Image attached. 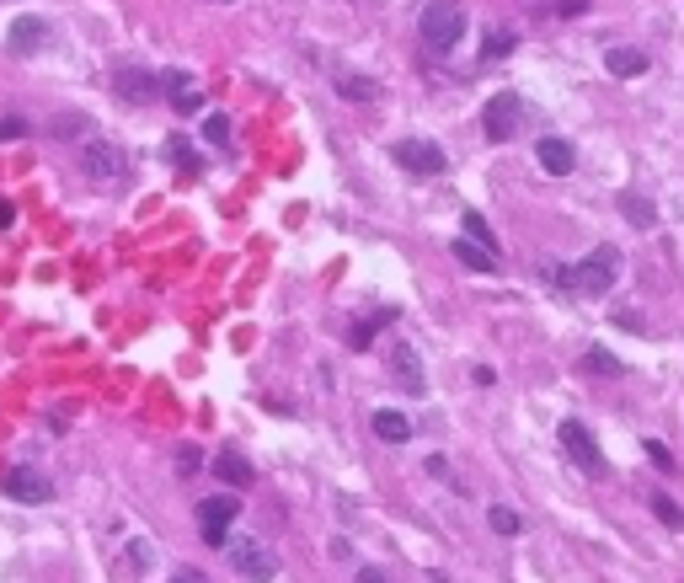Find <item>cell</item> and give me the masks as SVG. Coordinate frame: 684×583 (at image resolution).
Listing matches in <instances>:
<instances>
[{
  "label": "cell",
  "mask_w": 684,
  "mask_h": 583,
  "mask_svg": "<svg viewBox=\"0 0 684 583\" xmlns=\"http://www.w3.org/2000/svg\"><path fill=\"white\" fill-rule=\"evenodd\" d=\"M546 273H551L556 284L578 289V295H610V284H615V273H620V252L615 247H594L578 268H546Z\"/></svg>",
  "instance_id": "6da1fadb"
},
{
  "label": "cell",
  "mask_w": 684,
  "mask_h": 583,
  "mask_svg": "<svg viewBox=\"0 0 684 583\" xmlns=\"http://www.w3.org/2000/svg\"><path fill=\"white\" fill-rule=\"evenodd\" d=\"M225 557H230V567H236L246 583H273L278 578V557L257 541V535H246V530L225 535Z\"/></svg>",
  "instance_id": "7a4b0ae2"
},
{
  "label": "cell",
  "mask_w": 684,
  "mask_h": 583,
  "mask_svg": "<svg viewBox=\"0 0 684 583\" xmlns=\"http://www.w3.org/2000/svg\"><path fill=\"white\" fill-rule=\"evenodd\" d=\"M417 33H423L428 49H455L465 33V6L460 0H428L423 17H417Z\"/></svg>",
  "instance_id": "3957f363"
},
{
  "label": "cell",
  "mask_w": 684,
  "mask_h": 583,
  "mask_svg": "<svg viewBox=\"0 0 684 583\" xmlns=\"http://www.w3.org/2000/svg\"><path fill=\"white\" fill-rule=\"evenodd\" d=\"M481 129H487L492 145H508L513 134L524 129V97L519 91H492L487 113H481Z\"/></svg>",
  "instance_id": "277c9868"
},
{
  "label": "cell",
  "mask_w": 684,
  "mask_h": 583,
  "mask_svg": "<svg viewBox=\"0 0 684 583\" xmlns=\"http://www.w3.org/2000/svg\"><path fill=\"white\" fill-rule=\"evenodd\" d=\"M391 156H396V166L407 177H439L444 172V150L433 145V140H401Z\"/></svg>",
  "instance_id": "5b68a950"
},
{
  "label": "cell",
  "mask_w": 684,
  "mask_h": 583,
  "mask_svg": "<svg viewBox=\"0 0 684 583\" xmlns=\"http://www.w3.org/2000/svg\"><path fill=\"white\" fill-rule=\"evenodd\" d=\"M241 519V509H236V498H204L198 503V530H204V541L209 546H225V535H230V525Z\"/></svg>",
  "instance_id": "8992f818"
},
{
  "label": "cell",
  "mask_w": 684,
  "mask_h": 583,
  "mask_svg": "<svg viewBox=\"0 0 684 583\" xmlns=\"http://www.w3.org/2000/svg\"><path fill=\"white\" fill-rule=\"evenodd\" d=\"M562 450H567L572 460H578L588 477H604V450L594 444V434H588V428H583L578 418H567V423H562Z\"/></svg>",
  "instance_id": "52a82bcc"
},
{
  "label": "cell",
  "mask_w": 684,
  "mask_h": 583,
  "mask_svg": "<svg viewBox=\"0 0 684 583\" xmlns=\"http://www.w3.org/2000/svg\"><path fill=\"white\" fill-rule=\"evenodd\" d=\"M81 172H86L91 182H118V177H123V150L107 145V140H91V145L81 150Z\"/></svg>",
  "instance_id": "ba28073f"
},
{
  "label": "cell",
  "mask_w": 684,
  "mask_h": 583,
  "mask_svg": "<svg viewBox=\"0 0 684 583\" xmlns=\"http://www.w3.org/2000/svg\"><path fill=\"white\" fill-rule=\"evenodd\" d=\"M385 364H391V375L401 380V386H407V396H423V391H428L423 359H417L412 343H391V348H385Z\"/></svg>",
  "instance_id": "9c48e42d"
},
{
  "label": "cell",
  "mask_w": 684,
  "mask_h": 583,
  "mask_svg": "<svg viewBox=\"0 0 684 583\" xmlns=\"http://www.w3.org/2000/svg\"><path fill=\"white\" fill-rule=\"evenodd\" d=\"M0 487H6V498H17V503H49V498H54V482L38 477V471H27V466L6 471V477H0Z\"/></svg>",
  "instance_id": "30bf717a"
},
{
  "label": "cell",
  "mask_w": 684,
  "mask_h": 583,
  "mask_svg": "<svg viewBox=\"0 0 684 583\" xmlns=\"http://www.w3.org/2000/svg\"><path fill=\"white\" fill-rule=\"evenodd\" d=\"M113 86H118V97L123 102H150L155 91H161V75H150V70H139V65H118L113 70Z\"/></svg>",
  "instance_id": "8fae6325"
},
{
  "label": "cell",
  "mask_w": 684,
  "mask_h": 583,
  "mask_svg": "<svg viewBox=\"0 0 684 583\" xmlns=\"http://www.w3.org/2000/svg\"><path fill=\"white\" fill-rule=\"evenodd\" d=\"M49 43H54V27L43 17H17L11 22V49L17 54H43Z\"/></svg>",
  "instance_id": "7c38bea8"
},
{
  "label": "cell",
  "mask_w": 684,
  "mask_h": 583,
  "mask_svg": "<svg viewBox=\"0 0 684 583\" xmlns=\"http://www.w3.org/2000/svg\"><path fill=\"white\" fill-rule=\"evenodd\" d=\"M161 86H166V102L177 107V113H198V107H204V91H198V81L188 70H166Z\"/></svg>",
  "instance_id": "4fadbf2b"
},
{
  "label": "cell",
  "mask_w": 684,
  "mask_h": 583,
  "mask_svg": "<svg viewBox=\"0 0 684 583\" xmlns=\"http://www.w3.org/2000/svg\"><path fill=\"white\" fill-rule=\"evenodd\" d=\"M535 156H540V166H546L551 177H567L572 166H578V156H572V145H567V140H556V134H546V140L535 145Z\"/></svg>",
  "instance_id": "5bb4252c"
},
{
  "label": "cell",
  "mask_w": 684,
  "mask_h": 583,
  "mask_svg": "<svg viewBox=\"0 0 684 583\" xmlns=\"http://www.w3.org/2000/svg\"><path fill=\"white\" fill-rule=\"evenodd\" d=\"M455 263H465L471 273H497V252L481 247V241H471V236H460L455 241Z\"/></svg>",
  "instance_id": "9a60e30c"
},
{
  "label": "cell",
  "mask_w": 684,
  "mask_h": 583,
  "mask_svg": "<svg viewBox=\"0 0 684 583\" xmlns=\"http://www.w3.org/2000/svg\"><path fill=\"white\" fill-rule=\"evenodd\" d=\"M214 471H220V482H230V487H252V482H257V477H252V460L236 455V450H220V455H214Z\"/></svg>",
  "instance_id": "2e32d148"
},
{
  "label": "cell",
  "mask_w": 684,
  "mask_h": 583,
  "mask_svg": "<svg viewBox=\"0 0 684 583\" xmlns=\"http://www.w3.org/2000/svg\"><path fill=\"white\" fill-rule=\"evenodd\" d=\"M369 428H375L385 444H407V439H412V423L401 418V412H391V407H380L375 418H369Z\"/></svg>",
  "instance_id": "e0dca14e"
},
{
  "label": "cell",
  "mask_w": 684,
  "mask_h": 583,
  "mask_svg": "<svg viewBox=\"0 0 684 583\" xmlns=\"http://www.w3.org/2000/svg\"><path fill=\"white\" fill-rule=\"evenodd\" d=\"M620 214H626L636 230H652V225H658V209H652V198H642V193H620Z\"/></svg>",
  "instance_id": "ac0fdd59"
},
{
  "label": "cell",
  "mask_w": 684,
  "mask_h": 583,
  "mask_svg": "<svg viewBox=\"0 0 684 583\" xmlns=\"http://www.w3.org/2000/svg\"><path fill=\"white\" fill-rule=\"evenodd\" d=\"M604 70H610V75H642L647 54L642 49H610V54H604Z\"/></svg>",
  "instance_id": "d6986e66"
},
{
  "label": "cell",
  "mask_w": 684,
  "mask_h": 583,
  "mask_svg": "<svg viewBox=\"0 0 684 583\" xmlns=\"http://www.w3.org/2000/svg\"><path fill=\"white\" fill-rule=\"evenodd\" d=\"M337 91H342V97H348V102H375V81H369V75H348V70H342L337 75Z\"/></svg>",
  "instance_id": "ffe728a7"
},
{
  "label": "cell",
  "mask_w": 684,
  "mask_h": 583,
  "mask_svg": "<svg viewBox=\"0 0 684 583\" xmlns=\"http://www.w3.org/2000/svg\"><path fill=\"white\" fill-rule=\"evenodd\" d=\"M487 519H492V530H497V535H524V519L513 514L508 503H492V509H487Z\"/></svg>",
  "instance_id": "44dd1931"
},
{
  "label": "cell",
  "mask_w": 684,
  "mask_h": 583,
  "mask_svg": "<svg viewBox=\"0 0 684 583\" xmlns=\"http://www.w3.org/2000/svg\"><path fill=\"white\" fill-rule=\"evenodd\" d=\"M391 321H396L391 305H385V311H380L375 321H359V327H353V348H369V343H375V332H380V327H391Z\"/></svg>",
  "instance_id": "7402d4cb"
},
{
  "label": "cell",
  "mask_w": 684,
  "mask_h": 583,
  "mask_svg": "<svg viewBox=\"0 0 684 583\" xmlns=\"http://www.w3.org/2000/svg\"><path fill=\"white\" fill-rule=\"evenodd\" d=\"M166 161H177L182 172H204V156H198L188 140H171V145H166Z\"/></svg>",
  "instance_id": "603a6c76"
},
{
  "label": "cell",
  "mask_w": 684,
  "mask_h": 583,
  "mask_svg": "<svg viewBox=\"0 0 684 583\" xmlns=\"http://www.w3.org/2000/svg\"><path fill=\"white\" fill-rule=\"evenodd\" d=\"M583 370H588V375H620V359L604 354V348H588V354H583Z\"/></svg>",
  "instance_id": "cb8c5ba5"
},
{
  "label": "cell",
  "mask_w": 684,
  "mask_h": 583,
  "mask_svg": "<svg viewBox=\"0 0 684 583\" xmlns=\"http://www.w3.org/2000/svg\"><path fill=\"white\" fill-rule=\"evenodd\" d=\"M652 514H658V519H663V525H668V530H684V509H679V503H674V498H663V493H652Z\"/></svg>",
  "instance_id": "d4e9b609"
},
{
  "label": "cell",
  "mask_w": 684,
  "mask_h": 583,
  "mask_svg": "<svg viewBox=\"0 0 684 583\" xmlns=\"http://www.w3.org/2000/svg\"><path fill=\"white\" fill-rule=\"evenodd\" d=\"M460 225H465V236H471V241H481V247H492V252H497V241H492V225L481 220L476 209H471V214H460Z\"/></svg>",
  "instance_id": "484cf974"
},
{
  "label": "cell",
  "mask_w": 684,
  "mask_h": 583,
  "mask_svg": "<svg viewBox=\"0 0 684 583\" xmlns=\"http://www.w3.org/2000/svg\"><path fill=\"white\" fill-rule=\"evenodd\" d=\"M513 43H519V38H513L508 27H497V33H487V49H481V54H487V59H508Z\"/></svg>",
  "instance_id": "4316f807"
},
{
  "label": "cell",
  "mask_w": 684,
  "mask_h": 583,
  "mask_svg": "<svg viewBox=\"0 0 684 583\" xmlns=\"http://www.w3.org/2000/svg\"><path fill=\"white\" fill-rule=\"evenodd\" d=\"M204 134H209V145L225 150V145H230V118H225V113H209V118H204Z\"/></svg>",
  "instance_id": "83f0119b"
},
{
  "label": "cell",
  "mask_w": 684,
  "mask_h": 583,
  "mask_svg": "<svg viewBox=\"0 0 684 583\" xmlns=\"http://www.w3.org/2000/svg\"><path fill=\"white\" fill-rule=\"evenodd\" d=\"M123 557H129V567L139 573V567H150V557H155V551H150V541H129V551H123Z\"/></svg>",
  "instance_id": "f1b7e54d"
},
{
  "label": "cell",
  "mask_w": 684,
  "mask_h": 583,
  "mask_svg": "<svg viewBox=\"0 0 684 583\" xmlns=\"http://www.w3.org/2000/svg\"><path fill=\"white\" fill-rule=\"evenodd\" d=\"M642 450H647V460H652V466H663V471H674V455H668V450H663V444H658V439H647V444H642Z\"/></svg>",
  "instance_id": "f546056e"
},
{
  "label": "cell",
  "mask_w": 684,
  "mask_h": 583,
  "mask_svg": "<svg viewBox=\"0 0 684 583\" xmlns=\"http://www.w3.org/2000/svg\"><path fill=\"white\" fill-rule=\"evenodd\" d=\"M198 466H204V455H198L193 444H182V450H177V471H188V477H193Z\"/></svg>",
  "instance_id": "4dcf8cb0"
},
{
  "label": "cell",
  "mask_w": 684,
  "mask_h": 583,
  "mask_svg": "<svg viewBox=\"0 0 684 583\" xmlns=\"http://www.w3.org/2000/svg\"><path fill=\"white\" fill-rule=\"evenodd\" d=\"M22 134H27L22 118H0V140H22Z\"/></svg>",
  "instance_id": "1f68e13d"
},
{
  "label": "cell",
  "mask_w": 684,
  "mask_h": 583,
  "mask_svg": "<svg viewBox=\"0 0 684 583\" xmlns=\"http://www.w3.org/2000/svg\"><path fill=\"white\" fill-rule=\"evenodd\" d=\"M171 583H209V578H204V573H193V567H182V573L171 578Z\"/></svg>",
  "instance_id": "d6a6232c"
},
{
  "label": "cell",
  "mask_w": 684,
  "mask_h": 583,
  "mask_svg": "<svg viewBox=\"0 0 684 583\" xmlns=\"http://www.w3.org/2000/svg\"><path fill=\"white\" fill-rule=\"evenodd\" d=\"M353 583H385V573H375V567H359V578Z\"/></svg>",
  "instance_id": "836d02e7"
},
{
  "label": "cell",
  "mask_w": 684,
  "mask_h": 583,
  "mask_svg": "<svg viewBox=\"0 0 684 583\" xmlns=\"http://www.w3.org/2000/svg\"><path fill=\"white\" fill-rule=\"evenodd\" d=\"M11 214H17V209H11V204H6V198H0V230H6V225H11Z\"/></svg>",
  "instance_id": "e575fe53"
},
{
  "label": "cell",
  "mask_w": 684,
  "mask_h": 583,
  "mask_svg": "<svg viewBox=\"0 0 684 583\" xmlns=\"http://www.w3.org/2000/svg\"><path fill=\"white\" fill-rule=\"evenodd\" d=\"M428 583H449V578H444V573H428Z\"/></svg>",
  "instance_id": "d590c367"
}]
</instances>
